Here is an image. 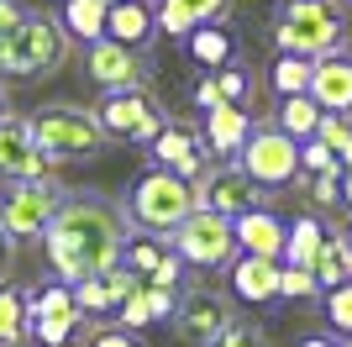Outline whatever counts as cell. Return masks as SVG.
Wrapping results in <instances>:
<instances>
[{
	"mask_svg": "<svg viewBox=\"0 0 352 347\" xmlns=\"http://www.w3.org/2000/svg\"><path fill=\"white\" fill-rule=\"evenodd\" d=\"M132 227L121 216V205L100 189H74L63 195L53 227L43 231V247H47V263L58 284H79L89 274H105L121 263V247H126Z\"/></svg>",
	"mask_w": 352,
	"mask_h": 347,
	"instance_id": "6da1fadb",
	"label": "cell"
},
{
	"mask_svg": "<svg viewBox=\"0 0 352 347\" xmlns=\"http://www.w3.org/2000/svg\"><path fill=\"white\" fill-rule=\"evenodd\" d=\"M274 43L279 53L294 58H326V53H347V11L342 0H284L274 16Z\"/></svg>",
	"mask_w": 352,
	"mask_h": 347,
	"instance_id": "7a4b0ae2",
	"label": "cell"
},
{
	"mask_svg": "<svg viewBox=\"0 0 352 347\" xmlns=\"http://www.w3.org/2000/svg\"><path fill=\"white\" fill-rule=\"evenodd\" d=\"M190 211H195V185L190 179H179V174H168V169H147L132 185L121 216H126L132 231H142V237H168Z\"/></svg>",
	"mask_w": 352,
	"mask_h": 347,
	"instance_id": "3957f363",
	"label": "cell"
},
{
	"mask_svg": "<svg viewBox=\"0 0 352 347\" xmlns=\"http://www.w3.org/2000/svg\"><path fill=\"white\" fill-rule=\"evenodd\" d=\"M69 58V37H63L58 16L47 11H21V21L11 27L6 48H0V74L6 79H43Z\"/></svg>",
	"mask_w": 352,
	"mask_h": 347,
	"instance_id": "277c9868",
	"label": "cell"
},
{
	"mask_svg": "<svg viewBox=\"0 0 352 347\" xmlns=\"http://www.w3.org/2000/svg\"><path fill=\"white\" fill-rule=\"evenodd\" d=\"M32 143L43 147L47 163H74V158H95L105 147V132L95 121V111L85 105H43L27 116Z\"/></svg>",
	"mask_w": 352,
	"mask_h": 347,
	"instance_id": "5b68a950",
	"label": "cell"
},
{
	"mask_svg": "<svg viewBox=\"0 0 352 347\" xmlns=\"http://www.w3.org/2000/svg\"><path fill=\"white\" fill-rule=\"evenodd\" d=\"M163 242H168V253H174L184 269H200V274H221V269L236 258L232 221L216 216V211H200V205H195V211L179 221Z\"/></svg>",
	"mask_w": 352,
	"mask_h": 347,
	"instance_id": "8992f818",
	"label": "cell"
},
{
	"mask_svg": "<svg viewBox=\"0 0 352 347\" xmlns=\"http://www.w3.org/2000/svg\"><path fill=\"white\" fill-rule=\"evenodd\" d=\"M95 121H100L105 143L147 147L163 127H168V105H163L153 90H116V95H100V105H95Z\"/></svg>",
	"mask_w": 352,
	"mask_h": 347,
	"instance_id": "52a82bcc",
	"label": "cell"
},
{
	"mask_svg": "<svg viewBox=\"0 0 352 347\" xmlns=\"http://www.w3.org/2000/svg\"><path fill=\"white\" fill-rule=\"evenodd\" d=\"M236 169L248 174L263 195L289 189L294 179H300V143H289L274 121H252L248 143H242V153H236Z\"/></svg>",
	"mask_w": 352,
	"mask_h": 347,
	"instance_id": "ba28073f",
	"label": "cell"
},
{
	"mask_svg": "<svg viewBox=\"0 0 352 347\" xmlns=\"http://www.w3.org/2000/svg\"><path fill=\"white\" fill-rule=\"evenodd\" d=\"M63 195H69V189L53 185V179H27V185H11L6 195H0V227H6V237H11V242H37V237L53 227Z\"/></svg>",
	"mask_w": 352,
	"mask_h": 347,
	"instance_id": "9c48e42d",
	"label": "cell"
},
{
	"mask_svg": "<svg viewBox=\"0 0 352 347\" xmlns=\"http://www.w3.org/2000/svg\"><path fill=\"white\" fill-rule=\"evenodd\" d=\"M27 332L43 347H69V342H79V332H89V321L79 316L74 289L53 279V284H43L37 295H27Z\"/></svg>",
	"mask_w": 352,
	"mask_h": 347,
	"instance_id": "30bf717a",
	"label": "cell"
},
{
	"mask_svg": "<svg viewBox=\"0 0 352 347\" xmlns=\"http://www.w3.org/2000/svg\"><path fill=\"white\" fill-rule=\"evenodd\" d=\"M85 79L100 85V95H116V90H147L153 79V58L137 53V48H121L111 37L85 48Z\"/></svg>",
	"mask_w": 352,
	"mask_h": 347,
	"instance_id": "8fae6325",
	"label": "cell"
},
{
	"mask_svg": "<svg viewBox=\"0 0 352 347\" xmlns=\"http://www.w3.org/2000/svg\"><path fill=\"white\" fill-rule=\"evenodd\" d=\"M232 321H236L232 300H226L221 289H210V284L184 289V295H179V305H174V332L184 337V342H195V347H206L210 337H221Z\"/></svg>",
	"mask_w": 352,
	"mask_h": 347,
	"instance_id": "7c38bea8",
	"label": "cell"
},
{
	"mask_svg": "<svg viewBox=\"0 0 352 347\" xmlns=\"http://www.w3.org/2000/svg\"><path fill=\"white\" fill-rule=\"evenodd\" d=\"M147 158H153V169H168V174H179V179H190V185H200L206 169H210V153H206V143H200V127L174 121V116H168V127L147 143Z\"/></svg>",
	"mask_w": 352,
	"mask_h": 347,
	"instance_id": "4fadbf2b",
	"label": "cell"
},
{
	"mask_svg": "<svg viewBox=\"0 0 352 347\" xmlns=\"http://www.w3.org/2000/svg\"><path fill=\"white\" fill-rule=\"evenodd\" d=\"M195 205H200V211H216V216H226V221H236L242 211H258V205H263V189L252 185L236 163H216V169H206V179L195 185Z\"/></svg>",
	"mask_w": 352,
	"mask_h": 347,
	"instance_id": "5bb4252c",
	"label": "cell"
},
{
	"mask_svg": "<svg viewBox=\"0 0 352 347\" xmlns=\"http://www.w3.org/2000/svg\"><path fill=\"white\" fill-rule=\"evenodd\" d=\"M226 289H232V305L268 311V305H279V263L236 253V258L226 263Z\"/></svg>",
	"mask_w": 352,
	"mask_h": 347,
	"instance_id": "9a60e30c",
	"label": "cell"
},
{
	"mask_svg": "<svg viewBox=\"0 0 352 347\" xmlns=\"http://www.w3.org/2000/svg\"><path fill=\"white\" fill-rule=\"evenodd\" d=\"M47 169H53V163L43 158V147L32 143L27 121L6 116V121H0V179H6V185H27V179H47Z\"/></svg>",
	"mask_w": 352,
	"mask_h": 347,
	"instance_id": "2e32d148",
	"label": "cell"
},
{
	"mask_svg": "<svg viewBox=\"0 0 352 347\" xmlns=\"http://www.w3.org/2000/svg\"><path fill=\"white\" fill-rule=\"evenodd\" d=\"M74 289V305H79V316L85 321H111L121 311V300L137 289V274H126V269H105V274H89V279H79V284H69Z\"/></svg>",
	"mask_w": 352,
	"mask_h": 347,
	"instance_id": "e0dca14e",
	"label": "cell"
},
{
	"mask_svg": "<svg viewBox=\"0 0 352 347\" xmlns=\"http://www.w3.org/2000/svg\"><path fill=\"white\" fill-rule=\"evenodd\" d=\"M310 101L321 116H352V53H326L310 63Z\"/></svg>",
	"mask_w": 352,
	"mask_h": 347,
	"instance_id": "ac0fdd59",
	"label": "cell"
},
{
	"mask_svg": "<svg viewBox=\"0 0 352 347\" xmlns=\"http://www.w3.org/2000/svg\"><path fill=\"white\" fill-rule=\"evenodd\" d=\"M236 0H153V16H158V37H174L184 43L195 27H210V21H226Z\"/></svg>",
	"mask_w": 352,
	"mask_h": 347,
	"instance_id": "d6986e66",
	"label": "cell"
},
{
	"mask_svg": "<svg viewBox=\"0 0 352 347\" xmlns=\"http://www.w3.org/2000/svg\"><path fill=\"white\" fill-rule=\"evenodd\" d=\"M232 242L236 253H248V258H284V216H274L268 205H258V211H242V216L232 221Z\"/></svg>",
	"mask_w": 352,
	"mask_h": 347,
	"instance_id": "ffe728a7",
	"label": "cell"
},
{
	"mask_svg": "<svg viewBox=\"0 0 352 347\" xmlns=\"http://www.w3.org/2000/svg\"><path fill=\"white\" fill-rule=\"evenodd\" d=\"M105 37L121 48H147L158 43V16H153V0H116V6H105Z\"/></svg>",
	"mask_w": 352,
	"mask_h": 347,
	"instance_id": "44dd1931",
	"label": "cell"
},
{
	"mask_svg": "<svg viewBox=\"0 0 352 347\" xmlns=\"http://www.w3.org/2000/svg\"><path fill=\"white\" fill-rule=\"evenodd\" d=\"M248 132H252L248 105H216V111H206L200 143H206V153H216V158H236L242 143H248Z\"/></svg>",
	"mask_w": 352,
	"mask_h": 347,
	"instance_id": "7402d4cb",
	"label": "cell"
},
{
	"mask_svg": "<svg viewBox=\"0 0 352 347\" xmlns=\"http://www.w3.org/2000/svg\"><path fill=\"white\" fill-rule=\"evenodd\" d=\"M184 53H190V63H195L200 74H210V69H226V63H242V43H236L232 32H226V21L195 27L190 37H184Z\"/></svg>",
	"mask_w": 352,
	"mask_h": 347,
	"instance_id": "603a6c76",
	"label": "cell"
},
{
	"mask_svg": "<svg viewBox=\"0 0 352 347\" xmlns=\"http://www.w3.org/2000/svg\"><path fill=\"white\" fill-rule=\"evenodd\" d=\"M252 90V74L242 63H226V69H210L195 79V105L200 111H216V105H242Z\"/></svg>",
	"mask_w": 352,
	"mask_h": 347,
	"instance_id": "cb8c5ba5",
	"label": "cell"
},
{
	"mask_svg": "<svg viewBox=\"0 0 352 347\" xmlns=\"http://www.w3.org/2000/svg\"><path fill=\"white\" fill-rule=\"evenodd\" d=\"M326 237H331V227H326V216H316V211L284 221V258L279 263H289V269H310Z\"/></svg>",
	"mask_w": 352,
	"mask_h": 347,
	"instance_id": "d4e9b609",
	"label": "cell"
},
{
	"mask_svg": "<svg viewBox=\"0 0 352 347\" xmlns=\"http://www.w3.org/2000/svg\"><path fill=\"white\" fill-rule=\"evenodd\" d=\"M58 27H63V37L79 43V48L100 43V37H105V0H63Z\"/></svg>",
	"mask_w": 352,
	"mask_h": 347,
	"instance_id": "484cf974",
	"label": "cell"
},
{
	"mask_svg": "<svg viewBox=\"0 0 352 347\" xmlns=\"http://www.w3.org/2000/svg\"><path fill=\"white\" fill-rule=\"evenodd\" d=\"M274 127H279L289 143H310L316 127H321V105L310 101V95H284V101L274 105Z\"/></svg>",
	"mask_w": 352,
	"mask_h": 347,
	"instance_id": "4316f807",
	"label": "cell"
},
{
	"mask_svg": "<svg viewBox=\"0 0 352 347\" xmlns=\"http://www.w3.org/2000/svg\"><path fill=\"white\" fill-rule=\"evenodd\" d=\"M268 90L274 95H310V58H294V53H274L268 58Z\"/></svg>",
	"mask_w": 352,
	"mask_h": 347,
	"instance_id": "83f0119b",
	"label": "cell"
},
{
	"mask_svg": "<svg viewBox=\"0 0 352 347\" xmlns=\"http://www.w3.org/2000/svg\"><path fill=\"white\" fill-rule=\"evenodd\" d=\"M294 189L310 200V211H316V216H326V211H337V205H342V169L300 174V179H294Z\"/></svg>",
	"mask_w": 352,
	"mask_h": 347,
	"instance_id": "f1b7e54d",
	"label": "cell"
},
{
	"mask_svg": "<svg viewBox=\"0 0 352 347\" xmlns=\"http://www.w3.org/2000/svg\"><path fill=\"white\" fill-rule=\"evenodd\" d=\"M27 342V295L16 284H0V347Z\"/></svg>",
	"mask_w": 352,
	"mask_h": 347,
	"instance_id": "f546056e",
	"label": "cell"
},
{
	"mask_svg": "<svg viewBox=\"0 0 352 347\" xmlns=\"http://www.w3.org/2000/svg\"><path fill=\"white\" fill-rule=\"evenodd\" d=\"M163 253H168V242H163V237H142V231H132V237H126V247H121V269H126V274H137V279H147V274L163 263Z\"/></svg>",
	"mask_w": 352,
	"mask_h": 347,
	"instance_id": "4dcf8cb0",
	"label": "cell"
},
{
	"mask_svg": "<svg viewBox=\"0 0 352 347\" xmlns=\"http://www.w3.org/2000/svg\"><path fill=\"white\" fill-rule=\"evenodd\" d=\"M310 274H316V284H321V289H331V284H342V279H352V258H347V247H342L337 231L321 242V253H316V263H310Z\"/></svg>",
	"mask_w": 352,
	"mask_h": 347,
	"instance_id": "1f68e13d",
	"label": "cell"
},
{
	"mask_svg": "<svg viewBox=\"0 0 352 347\" xmlns=\"http://www.w3.org/2000/svg\"><path fill=\"white\" fill-rule=\"evenodd\" d=\"M321 311H326V321H331L337 337H352V279L321 289Z\"/></svg>",
	"mask_w": 352,
	"mask_h": 347,
	"instance_id": "d6a6232c",
	"label": "cell"
},
{
	"mask_svg": "<svg viewBox=\"0 0 352 347\" xmlns=\"http://www.w3.org/2000/svg\"><path fill=\"white\" fill-rule=\"evenodd\" d=\"M279 300H321V284L310 269H289L279 263Z\"/></svg>",
	"mask_w": 352,
	"mask_h": 347,
	"instance_id": "836d02e7",
	"label": "cell"
},
{
	"mask_svg": "<svg viewBox=\"0 0 352 347\" xmlns=\"http://www.w3.org/2000/svg\"><path fill=\"white\" fill-rule=\"evenodd\" d=\"M316 143L331 147V153H347L352 147V116H321V127H316Z\"/></svg>",
	"mask_w": 352,
	"mask_h": 347,
	"instance_id": "e575fe53",
	"label": "cell"
},
{
	"mask_svg": "<svg viewBox=\"0 0 352 347\" xmlns=\"http://www.w3.org/2000/svg\"><path fill=\"white\" fill-rule=\"evenodd\" d=\"M85 347H147L137 332H126V326H116V321H100V326H89Z\"/></svg>",
	"mask_w": 352,
	"mask_h": 347,
	"instance_id": "d590c367",
	"label": "cell"
},
{
	"mask_svg": "<svg viewBox=\"0 0 352 347\" xmlns=\"http://www.w3.org/2000/svg\"><path fill=\"white\" fill-rule=\"evenodd\" d=\"M326 169H342L337 153H331V147H321L316 137H310V143H300V174H326Z\"/></svg>",
	"mask_w": 352,
	"mask_h": 347,
	"instance_id": "8d00e7d4",
	"label": "cell"
},
{
	"mask_svg": "<svg viewBox=\"0 0 352 347\" xmlns=\"http://www.w3.org/2000/svg\"><path fill=\"white\" fill-rule=\"evenodd\" d=\"M206 347H268L263 342V332H252V326H242V321H232L221 337H210Z\"/></svg>",
	"mask_w": 352,
	"mask_h": 347,
	"instance_id": "74e56055",
	"label": "cell"
},
{
	"mask_svg": "<svg viewBox=\"0 0 352 347\" xmlns=\"http://www.w3.org/2000/svg\"><path fill=\"white\" fill-rule=\"evenodd\" d=\"M21 11H27L21 0H0V48H6V37H11V27L21 21Z\"/></svg>",
	"mask_w": 352,
	"mask_h": 347,
	"instance_id": "f35d334b",
	"label": "cell"
},
{
	"mask_svg": "<svg viewBox=\"0 0 352 347\" xmlns=\"http://www.w3.org/2000/svg\"><path fill=\"white\" fill-rule=\"evenodd\" d=\"M11 258H16V242H11V237H6V227H0V274L11 269Z\"/></svg>",
	"mask_w": 352,
	"mask_h": 347,
	"instance_id": "ab89813d",
	"label": "cell"
},
{
	"mask_svg": "<svg viewBox=\"0 0 352 347\" xmlns=\"http://www.w3.org/2000/svg\"><path fill=\"white\" fill-rule=\"evenodd\" d=\"M342 211H352V169H342Z\"/></svg>",
	"mask_w": 352,
	"mask_h": 347,
	"instance_id": "60d3db41",
	"label": "cell"
},
{
	"mask_svg": "<svg viewBox=\"0 0 352 347\" xmlns=\"http://www.w3.org/2000/svg\"><path fill=\"white\" fill-rule=\"evenodd\" d=\"M300 347H342V342H337V337H305Z\"/></svg>",
	"mask_w": 352,
	"mask_h": 347,
	"instance_id": "b9f144b4",
	"label": "cell"
},
{
	"mask_svg": "<svg viewBox=\"0 0 352 347\" xmlns=\"http://www.w3.org/2000/svg\"><path fill=\"white\" fill-rule=\"evenodd\" d=\"M337 237H342V247H347V258H352V221H347V227L337 231Z\"/></svg>",
	"mask_w": 352,
	"mask_h": 347,
	"instance_id": "7bdbcfd3",
	"label": "cell"
},
{
	"mask_svg": "<svg viewBox=\"0 0 352 347\" xmlns=\"http://www.w3.org/2000/svg\"><path fill=\"white\" fill-rule=\"evenodd\" d=\"M6 116H11V105H6V90H0V121H6Z\"/></svg>",
	"mask_w": 352,
	"mask_h": 347,
	"instance_id": "ee69618b",
	"label": "cell"
},
{
	"mask_svg": "<svg viewBox=\"0 0 352 347\" xmlns=\"http://www.w3.org/2000/svg\"><path fill=\"white\" fill-rule=\"evenodd\" d=\"M105 6H116V0H105Z\"/></svg>",
	"mask_w": 352,
	"mask_h": 347,
	"instance_id": "f6af8a7d",
	"label": "cell"
}]
</instances>
